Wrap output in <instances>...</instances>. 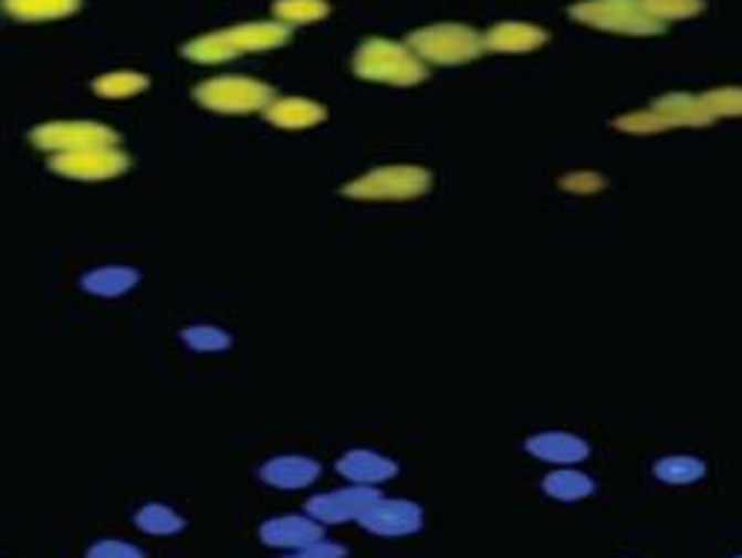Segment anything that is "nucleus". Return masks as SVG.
I'll return each instance as SVG.
<instances>
[{
    "mask_svg": "<svg viewBox=\"0 0 742 558\" xmlns=\"http://www.w3.org/2000/svg\"><path fill=\"white\" fill-rule=\"evenodd\" d=\"M432 185L430 170L412 165H389L348 181L343 188L345 197L363 202H400V199L425 197Z\"/></svg>",
    "mask_w": 742,
    "mask_h": 558,
    "instance_id": "3",
    "label": "nucleus"
},
{
    "mask_svg": "<svg viewBox=\"0 0 742 558\" xmlns=\"http://www.w3.org/2000/svg\"><path fill=\"white\" fill-rule=\"evenodd\" d=\"M336 471L348 476L354 485H372L375 488L380 483H389L391 476L398 474V465L389 456H384V453L348 451L345 456H339Z\"/></svg>",
    "mask_w": 742,
    "mask_h": 558,
    "instance_id": "13",
    "label": "nucleus"
},
{
    "mask_svg": "<svg viewBox=\"0 0 742 558\" xmlns=\"http://www.w3.org/2000/svg\"><path fill=\"white\" fill-rule=\"evenodd\" d=\"M655 112L667 120V126H708L713 117L704 112L702 99L690 94H667L655 103Z\"/></svg>",
    "mask_w": 742,
    "mask_h": 558,
    "instance_id": "18",
    "label": "nucleus"
},
{
    "mask_svg": "<svg viewBox=\"0 0 742 558\" xmlns=\"http://www.w3.org/2000/svg\"><path fill=\"white\" fill-rule=\"evenodd\" d=\"M345 556H348V547H343V544L336 541H327V538L307 544V547L293 552V558H345Z\"/></svg>",
    "mask_w": 742,
    "mask_h": 558,
    "instance_id": "31",
    "label": "nucleus"
},
{
    "mask_svg": "<svg viewBox=\"0 0 742 558\" xmlns=\"http://www.w3.org/2000/svg\"><path fill=\"white\" fill-rule=\"evenodd\" d=\"M286 558H293V556H286Z\"/></svg>",
    "mask_w": 742,
    "mask_h": 558,
    "instance_id": "32",
    "label": "nucleus"
},
{
    "mask_svg": "<svg viewBox=\"0 0 742 558\" xmlns=\"http://www.w3.org/2000/svg\"><path fill=\"white\" fill-rule=\"evenodd\" d=\"M736 558H742V556H736Z\"/></svg>",
    "mask_w": 742,
    "mask_h": 558,
    "instance_id": "33",
    "label": "nucleus"
},
{
    "mask_svg": "<svg viewBox=\"0 0 742 558\" xmlns=\"http://www.w3.org/2000/svg\"><path fill=\"white\" fill-rule=\"evenodd\" d=\"M181 339H185L188 348H194L199 354H220L231 345L229 334L217 328V325H190V328H185Z\"/></svg>",
    "mask_w": 742,
    "mask_h": 558,
    "instance_id": "25",
    "label": "nucleus"
},
{
    "mask_svg": "<svg viewBox=\"0 0 742 558\" xmlns=\"http://www.w3.org/2000/svg\"><path fill=\"white\" fill-rule=\"evenodd\" d=\"M33 147L65 156V152H80V149L94 147H117V131L112 126L91 124V120H53V124L35 126Z\"/></svg>",
    "mask_w": 742,
    "mask_h": 558,
    "instance_id": "7",
    "label": "nucleus"
},
{
    "mask_svg": "<svg viewBox=\"0 0 742 558\" xmlns=\"http://www.w3.org/2000/svg\"><path fill=\"white\" fill-rule=\"evenodd\" d=\"M544 42H547V33L541 27L523 24V21H503L482 35V48L494 50V53H530Z\"/></svg>",
    "mask_w": 742,
    "mask_h": 558,
    "instance_id": "15",
    "label": "nucleus"
},
{
    "mask_svg": "<svg viewBox=\"0 0 742 558\" xmlns=\"http://www.w3.org/2000/svg\"><path fill=\"white\" fill-rule=\"evenodd\" d=\"M558 185H562V190H567V193H585L587 197V193H599L608 181L594 170H576L571 172V176H564Z\"/></svg>",
    "mask_w": 742,
    "mask_h": 558,
    "instance_id": "30",
    "label": "nucleus"
},
{
    "mask_svg": "<svg viewBox=\"0 0 742 558\" xmlns=\"http://www.w3.org/2000/svg\"><path fill=\"white\" fill-rule=\"evenodd\" d=\"M614 126L623 131H631V135H652V131L669 129L667 120H663L655 108H646V112H631V115L617 117Z\"/></svg>",
    "mask_w": 742,
    "mask_h": 558,
    "instance_id": "28",
    "label": "nucleus"
},
{
    "mask_svg": "<svg viewBox=\"0 0 742 558\" xmlns=\"http://www.w3.org/2000/svg\"><path fill=\"white\" fill-rule=\"evenodd\" d=\"M571 15L594 30L620 35H655L663 30L640 0H582L571 9Z\"/></svg>",
    "mask_w": 742,
    "mask_h": 558,
    "instance_id": "4",
    "label": "nucleus"
},
{
    "mask_svg": "<svg viewBox=\"0 0 742 558\" xmlns=\"http://www.w3.org/2000/svg\"><path fill=\"white\" fill-rule=\"evenodd\" d=\"M82 0H0V7L18 21H56L74 15Z\"/></svg>",
    "mask_w": 742,
    "mask_h": 558,
    "instance_id": "19",
    "label": "nucleus"
},
{
    "mask_svg": "<svg viewBox=\"0 0 742 558\" xmlns=\"http://www.w3.org/2000/svg\"><path fill=\"white\" fill-rule=\"evenodd\" d=\"M409 50L436 65H462L482 53V39L466 24H432L409 35Z\"/></svg>",
    "mask_w": 742,
    "mask_h": 558,
    "instance_id": "6",
    "label": "nucleus"
},
{
    "mask_svg": "<svg viewBox=\"0 0 742 558\" xmlns=\"http://www.w3.org/2000/svg\"><path fill=\"white\" fill-rule=\"evenodd\" d=\"M140 284V272L132 266H100L82 275V289L100 298H121Z\"/></svg>",
    "mask_w": 742,
    "mask_h": 558,
    "instance_id": "17",
    "label": "nucleus"
},
{
    "mask_svg": "<svg viewBox=\"0 0 742 558\" xmlns=\"http://www.w3.org/2000/svg\"><path fill=\"white\" fill-rule=\"evenodd\" d=\"M322 538H325V526L311 515H281L261 526V541L275 550H302Z\"/></svg>",
    "mask_w": 742,
    "mask_h": 558,
    "instance_id": "11",
    "label": "nucleus"
},
{
    "mask_svg": "<svg viewBox=\"0 0 742 558\" xmlns=\"http://www.w3.org/2000/svg\"><path fill=\"white\" fill-rule=\"evenodd\" d=\"M526 451L535 460L550 462V465H579V462L587 460V444L582 442L579 435L558 433V430L532 435L530 442H526Z\"/></svg>",
    "mask_w": 742,
    "mask_h": 558,
    "instance_id": "14",
    "label": "nucleus"
},
{
    "mask_svg": "<svg viewBox=\"0 0 742 558\" xmlns=\"http://www.w3.org/2000/svg\"><path fill=\"white\" fill-rule=\"evenodd\" d=\"M290 42V30L286 24H272V21H258V24H240L231 30H217V33L199 35L194 42L181 48V53L190 62L199 65H220L243 53L254 50H272Z\"/></svg>",
    "mask_w": 742,
    "mask_h": 558,
    "instance_id": "1",
    "label": "nucleus"
},
{
    "mask_svg": "<svg viewBox=\"0 0 742 558\" xmlns=\"http://www.w3.org/2000/svg\"><path fill=\"white\" fill-rule=\"evenodd\" d=\"M149 88V80L138 71H115V74L97 76L94 91L106 99H129L135 94H144Z\"/></svg>",
    "mask_w": 742,
    "mask_h": 558,
    "instance_id": "22",
    "label": "nucleus"
},
{
    "mask_svg": "<svg viewBox=\"0 0 742 558\" xmlns=\"http://www.w3.org/2000/svg\"><path fill=\"white\" fill-rule=\"evenodd\" d=\"M354 74L359 80L386 85H416L427 76L421 59L404 44L386 42V39H372L357 50L354 56Z\"/></svg>",
    "mask_w": 742,
    "mask_h": 558,
    "instance_id": "2",
    "label": "nucleus"
},
{
    "mask_svg": "<svg viewBox=\"0 0 742 558\" xmlns=\"http://www.w3.org/2000/svg\"><path fill=\"white\" fill-rule=\"evenodd\" d=\"M194 97L199 106L220 112V115H249V112H263L275 99V91L258 80L245 76H217L208 83L196 85Z\"/></svg>",
    "mask_w": 742,
    "mask_h": 558,
    "instance_id": "5",
    "label": "nucleus"
},
{
    "mask_svg": "<svg viewBox=\"0 0 742 558\" xmlns=\"http://www.w3.org/2000/svg\"><path fill=\"white\" fill-rule=\"evenodd\" d=\"M655 21H681L702 12V0H640Z\"/></svg>",
    "mask_w": 742,
    "mask_h": 558,
    "instance_id": "27",
    "label": "nucleus"
},
{
    "mask_svg": "<svg viewBox=\"0 0 742 558\" xmlns=\"http://www.w3.org/2000/svg\"><path fill=\"white\" fill-rule=\"evenodd\" d=\"M655 476L667 485H690L704 476V462L693 456H667L655 462Z\"/></svg>",
    "mask_w": 742,
    "mask_h": 558,
    "instance_id": "23",
    "label": "nucleus"
},
{
    "mask_svg": "<svg viewBox=\"0 0 742 558\" xmlns=\"http://www.w3.org/2000/svg\"><path fill=\"white\" fill-rule=\"evenodd\" d=\"M331 12L325 0H278L275 15L284 24H313Z\"/></svg>",
    "mask_w": 742,
    "mask_h": 558,
    "instance_id": "24",
    "label": "nucleus"
},
{
    "mask_svg": "<svg viewBox=\"0 0 742 558\" xmlns=\"http://www.w3.org/2000/svg\"><path fill=\"white\" fill-rule=\"evenodd\" d=\"M699 99L713 120L717 117H742V88H713Z\"/></svg>",
    "mask_w": 742,
    "mask_h": 558,
    "instance_id": "26",
    "label": "nucleus"
},
{
    "mask_svg": "<svg viewBox=\"0 0 742 558\" xmlns=\"http://www.w3.org/2000/svg\"><path fill=\"white\" fill-rule=\"evenodd\" d=\"M263 115L272 126L281 129H311V126L322 124L327 117V108L304 97H284L272 99L270 106L263 108Z\"/></svg>",
    "mask_w": 742,
    "mask_h": 558,
    "instance_id": "16",
    "label": "nucleus"
},
{
    "mask_svg": "<svg viewBox=\"0 0 742 558\" xmlns=\"http://www.w3.org/2000/svg\"><path fill=\"white\" fill-rule=\"evenodd\" d=\"M357 524L366 533L380 535V538H407V535H416L425 526V512L412 501H386V497H377L357 517Z\"/></svg>",
    "mask_w": 742,
    "mask_h": 558,
    "instance_id": "10",
    "label": "nucleus"
},
{
    "mask_svg": "<svg viewBox=\"0 0 742 558\" xmlns=\"http://www.w3.org/2000/svg\"><path fill=\"white\" fill-rule=\"evenodd\" d=\"M135 526L147 535H176L185 529V517L170 506H164V503H147L135 515Z\"/></svg>",
    "mask_w": 742,
    "mask_h": 558,
    "instance_id": "21",
    "label": "nucleus"
},
{
    "mask_svg": "<svg viewBox=\"0 0 742 558\" xmlns=\"http://www.w3.org/2000/svg\"><path fill=\"white\" fill-rule=\"evenodd\" d=\"M377 497H380V492L372 485H348V488H336V492L311 497L304 506V515H311L322 526L348 524V520H357Z\"/></svg>",
    "mask_w": 742,
    "mask_h": 558,
    "instance_id": "9",
    "label": "nucleus"
},
{
    "mask_svg": "<svg viewBox=\"0 0 742 558\" xmlns=\"http://www.w3.org/2000/svg\"><path fill=\"white\" fill-rule=\"evenodd\" d=\"M544 492H547L553 501L576 503L594 494V480L587 474H582V471L558 468L553 471V474L544 476Z\"/></svg>",
    "mask_w": 742,
    "mask_h": 558,
    "instance_id": "20",
    "label": "nucleus"
},
{
    "mask_svg": "<svg viewBox=\"0 0 742 558\" xmlns=\"http://www.w3.org/2000/svg\"><path fill=\"white\" fill-rule=\"evenodd\" d=\"M261 480L272 488H281V492H295V488H307L318 480L322 474V465L311 456H272L261 465Z\"/></svg>",
    "mask_w": 742,
    "mask_h": 558,
    "instance_id": "12",
    "label": "nucleus"
},
{
    "mask_svg": "<svg viewBox=\"0 0 742 558\" xmlns=\"http://www.w3.org/2000/svg\"><path fill=\"white\" fill-rule=\"evenodd\" d=\"M50 170L56 176L76 181H103L115 179L129 170V156L117 147H94L80 149V152H65V156L50 158Z\"/></svg>",
    "mask_w": 742,
    "mask_h": 558,
    "instance_id": "8",
    "label": "nucleus"
},
{
    "mask_svg": "<svg viewBox=\"0 0 742 558\" xmlns=\"http://www.w3.org/2000/svg\"><path fill=\"white\" fill-rule=\"evenodd\" d=\"M85 558H144V550H138L135 544L117 541V538H103V541L91 544Z\"/></svg>",
    "mask_w": 742,
    "mask_h": 558,
    "instance_id": "29",
    "label": "nucleus"
}]
</instances>
